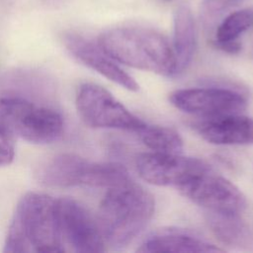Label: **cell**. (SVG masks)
Returning <instances> with one entry per match:
<instances>
[{
	"label": "cell",
	"mask_w": 253,
	"mask_h": 253,
	"mask_svg": "<svg viewBox=\"0 0 253 253\" xmlns=\"http://www.w3.org/2000/svg\"><path fill=\"white\" fill-rule=\"evenodd\" d=\"M36 175L41 183L51 187L104 188L109 173L106 162H91L75 154L61 153L42 163Z\"/></svg>",
	"instance_id": "cell-7"
},
{
	"label": "cell",
	"mask_w": 253,
	"mask_h": 253,
	"mask_svg": "<svg viewBox=\"0 0 253 253\" xmlns=\"http://www.w3.org/2000/svg\"><path fill=\"white\" fill-rule=\"evenodd\" d=\"M214 45L221 49L222 51H225L227 53H237L241 49V43L235 41H228V42H216L214 41Z\"/></svg>",
	"instance_id": "cell-19"
},
{
	"label": "cell",
	"mask_w": 253,
	"mask_h": 253,
	"mask_svg": "<svg viewBox=\"0 0 253 253\" xmlns=\"http://www.w3.org/2000/svg\"><path fill=\"white\" fill-rule=\"evenodd\" d=\"M99 45L117 62L163 76L176 75L173 49L158 32L146 28H116L103 33Z\"/></svg>",
	"instance_id": "cell-3"
},
{
	"label": "cell",
	"mask_w": 253,
	"mask_h": 253,
	"mask_svg": "<svg viewBox=\"0 0 253 253\" xmlns=\"http://www.w3.org/2000/svg\"><path fill=\"white\" fill-rule=\"evenodd\" d=\"M76 108L82 121L95 128H115L137 133L146 125L108 90L93 83L79 86Z\"/></svg>",
	"instance_id": "cell-5"
},
{
	"label": "cell",
	"mask_w": 253,
	"mask_h": 253,
	"mask_svg": "<svg viewBox=\"0 0 253 253\" xmlns=\"http://www.w3.org/2000/svg\"><path fill=\"white\" fill-rule=\"evenodd\" d=\"M57 217L63 245L75 252H103L105 239L95 219L87 209L70 198L56 200Z\"/></svg>",
	"instance_id": "cell-8"
},
{
	"label": "cell",
	"mask_w": 253,
	"mask_h": 253,
	"mask_svg": "<svg viewBox=\"0 0 253 253\" xmlns=\"http://www.w3.org/2000/svg\"><path fill=\"white\" fill-rule=\"evenodd\" d=\"M240 213L209 211L207 220L213 234L224 244L249 247L253 244V233Z\"/></svg>",
	"instance_id": "cell-15"
},
{
	"label": "cell",
	"mask_w": 253,
	"mask_h": 253,
	"mask_svg": "<svg viewBox=\"0 0 253 253\" xmlns=\"http://www.w3.org/2000/svg\"><path fill=\"white\" fill-rule=\"evenodd\" d=\"M253 24V13L249 10H239L228 15L218 26L215 34L216 42L235 41Z\"/></svg>",
	"instance_id": "cell-17"
},
{
	"label": "cell",
	"mask_w": 253,
	"mask_h": 253,
	"mask_svg": "<svg viewBox=\"0 0 253 253\" xmlns=\"http://www.w3.org/2000/svg\"><path fill=\"white\" fill-rule=\"evenodd\" d=\"M15 156L13 136L0 129V166L10 164Z\"/></svg>",
	"instance_id": "cell-18"
},
{
	"label": "cell",
	"mask_w": 253,
	"mask_h": 253,
	"mask_svg": "<svg viewBox=\"0 0 253 253\" xmlns=\"http://www.w3.org/2000/svg\"><path fill=\"white\" fill-rule=\"evenodd\" d=\"M102 200L97 221L105 242L123 248L131 242L153 216V196L131 180L108 189Z\"/></svg>",
	"instance_id": "cell-2"
},
{
	"label": "cell",
	"mask_w": 253,
	"mask_h": 253,
	"mask_svg": "<svg viewBox=\"0 0 253 253\" xmlns=\"http://www.w3.org/2000/svg\"><path fill=\"white\" fill-rule=\"evenodd\" d=\"M137 252H223L196 232L180 227H163L148 234Z\"/></svg>",
	"instance_id": "cell-13"
},
{
	"label": "cell",
	"mask_w": 253,
	"mask_h": 253,
	"mask_svg": "<svg viewBox=\"0 0 253 253\" xmlns=\"http://www.w3.org/2000/svg\"><path fill=\"white\" fill-rule=\"evenodd\" d=\"M205 119L196 124V128L208 142L218 145L253 144V118L230 114Z\"/></svg>",
	"instance_id": "cell-12"
},
{
	"label": "cell",
	"mask_w": 253,
	"mask_h": 253,
	"mask_svg": "<svg viewBox=\"0 0 253 253\" xmlns=\"http://www.w3.org/2000/svg\"><path fill=\"white\" fill-rule=\"evenodd\" d=\"M63 41L69 52L89 68L128 91L135 92L139 89L137 82L121 68L99 43L76 34H66Z\"/></svg>",
	"instance_id": "cell-11"
},
{
	"label": "cell",
	"mask_w": 253,
	"mask_h": 253,
	"mask_svg": "<svg viewBox=\"0 0 253 253\" xmlns=\"http://www.w3.org/2000/svg\"><path fill=\"white\" fill-rule=\"evenodd\" d=\"M177 189L208 211L241 213L247 205L245 196L237 186L211 170L196 175Z\"/></svg>",
	"instance_id": "cell-6"
},
{
	"label": "cell",
	"mask_w": 253,
	"mask_h": 253,
	"mask_svg": "<svg viewBox=\"0 0 253 253\" xmlns=\"http://www.w3.org/2000/svg\"><path fill=\"white\" fill-rule=\"evenodd\" d=\"M0 129L29 142L45 144L59 138L63 120L55 110L18 95L0 96Z\"/></svg>",
	"instance_id": "cell-4"
},
{
	"label": "cell",
	"mask_w": 253,
	"mask_h": 253,
	"mask_svg": "<svg viewBox=\"0 0 253 253\" xmlns=\"http://www.w3.org/2000/svg\"><path fill=\"white\" fill-rule=\"evenodd\" d=\"M64 250L56 200L45 194H26L9 225L4 251L55 253Z\"/></svg>",
	"instance_id": "cell-1"
},
{
	"label": "cell",
	"mask_w": 253,
	"mask_h": 253,
	"mask_svg": "<svg viewBox=\"0 0 253 253\" xmlns=\"http://www.w3.org/2000/svg\"><path fill=\"white\" fill-rule=\"evenodd\" d=\"M169 101L185 113L203 117L239 114L247 108L242 93L222 87L176 90L170 94Z\"/></svg>",
	"instance_id": "cell-10"
},
{
	"label": "cell",
	"mask_w": 253,
	"mask_h": 253,
	"mask_svg": "<svg viewBox=\"0 0 253 253\" xmlns=\"http://www.w3.org/2000/svg\"><path fill=\"white\" fill-rule=\"evenodd\" d=\"M174 56L176 75L183 72L193 60L196 50V28L192 11L180 6L174 14Z\"/></svg>",
	"instance_id": "cell-14"
},
{
	"label": "cell",
	"mask_w": 253,
	"mask_h": 253,
	"mask_svg": "<svg viewBox=\"0 0 253 253\" xmlns=\"http://www.w3.org/2000/svg\"><path fill=\"white\" fill-rule=\"evenodd\" d=\"M139 176L156 186L178 188L198 174L211 170L204 160L181 156L179 153L146 152L137 156L135 162Z\"/></svg>",
	"instance_id": "cell-9"
},
{
	"label": "cell",
	"mask_w": 253,
	"mask_h": 253,
	"mask_svg": "<svg viewBox=\"0 0 253 253\" xmlns=\"http://www.w3.org/2000/svg\"><path fill=\"white\" fill-rule=\"evenodd\" d=\"M137 134L143 144L155 152L179 153L183 148L181 135L175 129L167 126L146 124Z\"/></svg>",
	"instance_id": "cell-16"
}]
</instances>
